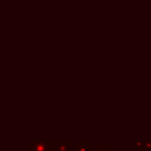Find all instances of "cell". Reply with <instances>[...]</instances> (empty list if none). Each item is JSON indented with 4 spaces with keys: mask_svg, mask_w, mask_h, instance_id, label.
I'll return each instance as SVG.
<instances>
[{
    "mask_svg": "<svg viewBox=\"0 0 151 151\" xmlns=\"http://www.w3.org/2000/svg\"><path fill=\"white\" fill-rule=\"evenodd\" d=\"M27 151H58L53 139H33L26 147Z\"/></svg>",
    "mask_w": 151,
    "mask_h": 151,
    "instance_id": "6da1fadb",
    "label": "cell"
},
{
    "mask_svg": "<svg viewBox=\"0 0 151 151\" xmlns=\"http://www.w3.org/2000/svg\"><path fill=\"white\" fill-rule=\"evenodd\" d=\"M74 151H93L92 146L85 140V139H80V143L79 144H76L74 147H73Z\"/></svg>",
    "mask_w": 151,
    "mask_h": 151,
    "instance_id": "7a4b0ae2",
    "label": "cell"
},
{
    "mask_svg": "<svg viewBox=\"0 0 151 151\" xmlns=\"http://www.w3.org/2000/svg\"><path fill=\"white\" fill-rule=\"evenodd\" d=\"M58 151H70V140L68 139H59L57 143Z\"/></svg>",
    "mask_w": 151,
    "mask_h": 151,
    "instance_id": "3957f363",
    "label": "cell"
},
{
    "mask_svg": "<svg viewBox=\"0 0 151 151\" xmlns=\"http://www.w3.org/2000/svg\"><path fill=\"white\" fill-rule=\"evenodd\" d=\"M94 151H113V146L111 144H98Z\"/></svg>",
    "mask_w": 151,
    "mask_h": 151,
    "instance_id": "277c9868",
    "label": "cell"
},
{
    "mask_svg": "<svg viewBox=\"0 0 151 151\" xmlns=\"http://www.w3.org/2000/svg\"><path fill=\"white\" fill-rule=\"evenodd\" d=\"M143 144H144V140H134L133 142V147L138 149V150H143Z\"/></svg>",
    "mask_w": 151,
    "mask_h": 151,
    "instance_id": "5b68a950",
    "label": "cell"
},
{
    "mask_svg": "<svg viewBox=\"0 0 151 151\" xmlns=\"http://www.w3.org/2000/svg\"><path fill=\"white\" fill-rule=\"evenodd\" d=\"M143 150H151V139H144Z\"/></svg>",
    "mask_w": 151,
    "mask_h": 151,
    "instance_id": "8992f818",
    "label": "cell"
},
{
    "mask_svg": "<svg viewBox=\"0 0 151 151\" xmlns=\"http://www.w3.org/2000/svg\"><path fill=\"white\" fill-rule=\"evenodd\" d=\"M70 151H73V150H70Z\"/></svg>",
    "mask_w": 151,
    "mask_h": 151,
    "instance_id": "52a82bcc",
    "label": "cell"
},
{
    "mask_svg": "<svg viewBox=\"0 0 151 151\" xmlns=\"http://www.w3.org/2000/svg\"><path fill=\"white\" fill-rule=\"evenodd\" d=\"M73 151H74V150H73Z\"/></svg>",
    "mask_w": 151,
    "mask_h": 151,
    "instance_id": "ba28073f",
    "label": "cell"
}]
</instances>
